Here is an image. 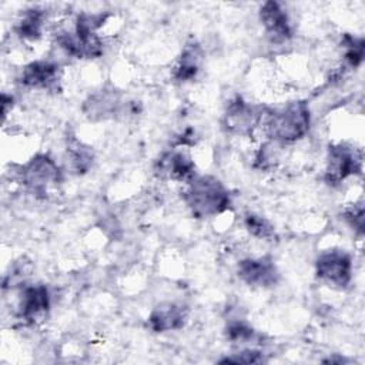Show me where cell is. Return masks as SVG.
Here are the masks:
<instances>
[{
  "mask_svg": "<svg viewBox=\"0 0 365 365\" xmlns=\"http://www.w3.org/2000/svg\"><path fill=\"white\" fill-rule=\"evenodd\" d=\"M244 227L250 235L261 241H275L277 232L274 225L262 215L255 212H247L244 217Z\"/></svg>",
  "mask_w": 365,
  "mask_h": 365,
  "instance_id": "18",
  "label": "cell"
},
{
  "mask_svg": "<svg viewBox=\"0 0 365 365\" xmlns=\"http://www.w3.org/2000/svg\"><path fill=\"white\" fill-rule=\"evenodd\" d=\"M344 220L346 224L355 230L356 232H364V201L359 200L358 202L351 204L344 210Z\"/></svg>",
  "mask_w": 365,
  "mask_h": 365,
  "instance_id": "21",
  "label": "cell"
},
{
  "mask_svg": "<svg viewBox=\"0 0 365 365\" xmlns=\"http://www.w3.org/2000/svg\"><path fill=\"white\" fill-rule=\"evenodd\" d=\"M225 335L234 344H251L258 339L257 332L242 321H231L225 328Z\"/></svg>",
  "mask_w": 365,
  "mask_h": 365,
  "instance_id": "20",
  "label": "cell"
},
{
  "mask_svg": "<svg viewBox=\"0 0 365 365\" xmlns=\"http://www.w3.org/2000/svg\"><path fill=\"white\" fill-rule=\"evenodd\" d=\"M259 128L269 141L279 145L297 143L311 128L309 106L304 100H295L279 108H265Z\"/></svg>",
  "mask_w": 365,
  "mask_h": 365,
  "instance_id": "1",
  "label": "cell"
},
{
  "mask_svg": "<svg viewBox=\"0 0 365 365\" xmlns=\"http://www.w3.org/2000/svg\"><path fill=\"white\" fill-rule=\"evenodd\" d=\"M123 111L121 101L114 91H100L88 97L84 104V113L90 118H108Z\"/></svg>",
  "mask_w": 365,
  "mask_h": 365,
  "instance_id": "16",
  "label": "cell"
},
{
  "mask_svg": "<svg viewBox=\"0 0 365 365\" xmlns=\"http://www.w3.org/2000/svg\"><path fill=\"white\" fill-rule=\"evenodd\" d=\"M354 264L351 255L341 248H331L322 251L315 259V274L319 281L336 287L345 288L352 281Z\"/></svg>",
  "mask_w": 365,
  "mask_h": 365,
  "instance_id": "7",
  "label": "cell"
},
{
  "mask_svg": "<svg viewBox=\"0 0 365 365\" xmlns=\"http://www.w3.org/2000/svg\"><path fill=\"white\" fill-rule=\"evenodd\" d=\"M264 355L261 351L255 348H244L240 352L234 354L232 356H227L220 362H234V364H261L264 362Z\"/></svg>",
  "mask_w": 365,
  "mask_h": 365,
  "instance_id": "22",
  "label": "cell"
},
{
  "mask_svg": "<svg viewBox=\"0 0 365 365\" xmlns=\"http://www.w3.org/2000/svg\"><path fill=\"white\" fill-rule=\"evenodd\" d=\"M107 14L81 13L76 17L73 27L61 29L56 33L58 47L76 58H97L104 53V41L98 34Z\"/></svg>",
  "mask_w": 365,
  "mask_h": 365,
  "instance_id": "2",
  "label": "cell"
},
{
  "mask_svg": "<svg viewBox=\"0 0 365 365\" xmlns=\"http://www.w3.org/2000/svg\"><path fill=\"white\" fill-rule=\"evenodd\" d=\"M187 311L181 304L164 302L157 305L148 315V327L154 332H168L184 327Z\"/></svg>",
  "mask_w": 365,
  "mask_h": 365,
  "instance_id": "13",
  "label": "cell"
},
{
  "mask_svg": "<svg viewBox=\"0 0 365 365\" xmlns=\"http://www.w3.org/2000/svg\"><path fill=\"white\" fill-rule=\"evenodd\" d=\"M20 184L33 195L46 198L63 181V170L47 154H36L19 170Z\"/></svg>",
  "mask_w": 365,
  "mask_h": 365,
  "instance_id": "4",
  "label": "cell"
},
{
  "mask_svg": "<svg viewBox=\"0 0 365 365\" xmlns=\"http://www.w3.org/2000/svg\"><path fill=\"white\" fill-rule=\"evenodd\" d=\"M67 163L68 167L76 174H84L87 173L94 161V154L88 145H86L83 141H80L76 137L67 138V148H66Z\"/></svg>",
  "mask_w": 365,
  "mask_h": 365,
  "instance_id": "17",
  "label": "cell"
},
{
  "mask_svg": "<svg viewBox=\"0 0 365 365\" xmlns=\"http://www.w3.org/2000/svg\"><path fill=\"white\" fill-rule=\"evenodd\" d=\"M344 46V67H359L364 60V38L345 34L342 38Z\"/></svg>",
  "mask_w": 365,
  "mask_h": 365,
  "instance_id": "19",
  "label": "cell"
},
{
  "mask_svg": "<svg viewBox=\"0 0 365 365\" xmlns=\"http://www.w3.org/2000/svg\"><path fill=\"white\" fill-rule=\"evenodd\" d=\"M154 174L160 180L184 184H188L197 175L194 160L182 148H171L163 153L154 164Z\"/></svg>",
  "mask_w": 365,
  "mask_h": 365,
  "instance_id": "9",
  "label": "cell"
},
{
  "mask_svg": "<svg viewBox=\"0 0 365 365\" xmlns=\"http://www.w3.org/2000/svg\"><path fill=\"white\" fill-rule=\"evenodd\" d=\"M265 108L244 100L241 96L231 98L222 115L224 130L237 137H248L261 127Z\"/></svg>",
  "mask_w": 365,
  "mask_h": 365,
  "instance_id": "6",
  "label": "cell"
},
{
  "mask_svg": "<svg viewBox=\"0 0 365 365\" xmlns=\"http://www.w3.org/2000/svg\"><path fill=\"white\" fill-rule=\"evenodd\" d=\"M362 150L346 143L331 144L327 154L324 180L329 185H339L362 173Z\"/></svg>",
  "mask_w": 365,
  "mask_h": 365,
  "instance_id": "5",
  "label": "cell"
},
{
  "mask_svg": "<svg viewBox=\"0 0 365 365\" xmlns=\"http://www.w3.org/2000/svg\"><path fill=\"white\" fill-rule=\"evenodd\" d=\"M19 83L27 88L57 91L61 84V67L53 60H36L23 67Z\"/></svg>",
  "mask_w": 365,
  "mask_h": 365,
  "instance_id": "11",
  "label": "cell"
},
{
  "mask_svg": "<svg viewBox=\"0 0 365 365\" xmlns=\"http://www.w3.org/2000/svg\"><path fill=\"white\" fill-rule=\"evenodd\" d=\"M182 200L195 218L217 217L231 205L230 191L212 175H195L185 184Z\"/></svg>",
  "mask_w": 365,
  "mask_h": 365,
  "instance_id": "3",
  "label": "cell"
},
{
  "mask_svg": "<svg viewBox=\"0 0 365 365\" xmlns=\"http://www.w3.org/2000/svg\"><path fill=\"white\" fill-rule=\"evenodd\" d=\"M237 275L245 284L261 288L272 287L279 279V271L268 255L241 259L237 265Z\"/></svg>",
  "mask_w": 365,
  "mask_h": 365,
  "instance_id": "12",
  "label": "cell"
},
{
  "mask_svg": "<svg viewBox=\"0 0 365 365\" xmlns=\"http://www.w3.org/2000/svg\"><path fill=\"white\" fill-rule=\"evenodd\" d=\"M201 64H202V50H201L200 44L195 41L188 43L182 48V51L174 66V71H173L174 80H177L180 83L192 81L197 77V74L200 73Z\"/></svg>",
  "mask_w": 365,
  "mask_h": 365,
  "instance_id": "14",
  "label": "cell"
},
{
  "mask_svg": "<svg viewBox=\"0 0 365 365\" xmlns=\"http://www.w3.org/2000/svg\"><path fill=\"white\" fill-rule=\"evenodd\" d=\"M47 11L41 7L26 9L14 26V33L26 41H37L44 33Z\"/></svg>",
  "mask_w": 365,
  "mask_h": 365,
  "instance_id": "15",
  "label": "cell"
},
{
  "mask_svg": "<svg viewBox=\"0 0 365 365\" xmlns=\"http://www.w3.org/2000/svg\"><path fill=\"white\" fill-rule=\"evenodd\" d=\"M259 21L264 27V34L272 44H284L294 36L291 19L278 1H265L259 7Z\"/></svg>",
  "mask_w": 365,
  "mask_h": 365,
  "instance_id": "10",
  "label": "cell"
},
{
  "mask_svg": "<svg viewBox=\"0 0 365 365\" xmlns=\"http://www.w3.org/2000/svg\"><path fill=\"white\" fill-rule=\"evenodd\" d=\"M51 307V295L44 284H24L20 289L17 317L27 325H36L46 318Z\"/></svg>",
  "mask_w": 365,
  "mask_h": 365,
  "instance_id": "8",
  "label": "cell"
}]
</instances>
